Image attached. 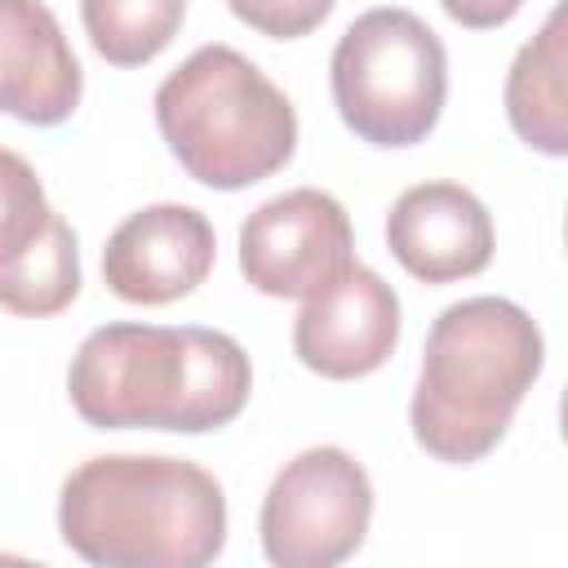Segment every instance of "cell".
Here are the masks:
<instances>
[{
    "mask_svg": "<svg viewBox=\"0 0 568 568\" xmlns=\"http://www.w3.org/2000/svg\"><path fill=\"white\" fill-rule=\"evenodd\" d=\"M226 4L244 27L271 36V40H297V36L315 31L333 13L337 0H226Z\"/></svg>",
    "mask_w": 568,
    "mask_h": 568,
    "instance_id": "2e32d148",
    "label": "cell"
},
{
    "mask_svg": "<svg viewBox=\"0 0 568 568\" xmlns=\"http://www.w3.org/2000/svg\"><path fill=\"white\" fill-rule=\"evenodd\" d=\"M80 293V248H75V231L49 213V226L40 231V240L13 257L9 266H0V306L13 315H58L71 306V297Z\"/></svg>",
    "mask_w": 568,
    "mask_h": 568,
    "instance_id": "4fadbf2b",
    "label": "cell"
},
{
    "mask_svg": "<svg viewBox=\"0 0 568 568\" xmlns=\"http://www.w3.org/2000/svg\"><path fill=\"white\" fill-rule=\"evenodd\" d=\"M373 519V484L342 448L297 453L262 497V550L275 568H333L351 559Z\"/></svg>",
    "mask_w": 568,
    "mask_h": 568,
    "instance_id": "8992f818",
    "label": "cell"
},
{
    "mask_svg": "<svg viewBox=\"0 0 568 568\" xmlns=\"http://www.w3.org/2000/svg\"><path fill=\"white\" fill-rule=\"evenodd\" d=\"M80 106V62L40 0H0V111L22 124H62Z\"/></svg>",
    "mask_w": 568,
    "mask_h": 568,
    "instance_id": "8fae6325",
    "label": "cell"
},
{
    "mask_svg": "<svg viewBox=\"0 0 568 568\" xmlns=\"http://www.w3.org/2000/svg\"><path fill=\"white\" fill-rule=\"evenodd\" d=\"M395 342H399V297L377 271L359 262L346 266L320 293L302 297V311L293 320L297 359L333 382H351L382 368Z\"/></svg>",
    "mask_w": 568,
    "mask_h": 568,
    "instance_id": "ba28073f",
    "label": "cell"
},
{
    "mask_svg": "<svg viewBox=\"0 0 568 568\" xmlns=\"http://www.w3.org/2000/svg\"><path fill=\"white\" fill-rule=\"evenodd\" d=\"M80 18L111 67H142L178 36L186 0H80Z\"/></svg>",
    "mask_w": 568,
    "mask_h": 568,
    "instance_id": "5bb4252c",
    "label": "cell"
},
{
    "mask_svg": "<svg viewBox=\"0 0 568 568\" xmlns=\"http://www.w3.org/2000/svg\"><path fill=\"white\" fill-rule=\"evenodd\" d=\"M506 115L510 129L546 155L568 151V106H564V9L515 53L506 75Z\"/></svg>",
    "mask_w": 568,
    "mask_h": 568,
    "instance_id": "7c38bea8",
    "label": "cell"
},
{
    "mask_svg": "<svg viewBox=\"0 0 568 568\" xmlns=\"http://www.w3.org/2000/svg\"><path fill=\"white\" fill-rule=\"evenodd\" d=\"M155 124L178 164L217 191L280 173L297 146V115L231 44H200L155 89Z\"/></svg>",
    "mask_w": 568,
    "mask_h": 568,
    "instance_id": "277c9868",
    "label": "cell"
},
{
    "mask_svg": "<svg viewBox=\"0 0 568 568\" xmlns=\"http://www.w3.org/2000/svg\"><path fill=\"white\" fill-rule=\"evenodd\" d=\"M58 528L98 568H200L226 546V497L186 457L111 453L67 475Z\"/></svg>",
    "mask_w": 568,
    "mask_h": 568,
    "instance_id": "7a4b0ae2",
    "label": "cell"
},
{
    "mask_svg": "<svg viewBox=\"0 0 568 568\" xmlns=\"http://www.w3.org/2000/svg\"><path fill=\"white\" fill-rule=\"evenodd\" d=\"M49 213L53 209L44 200L36 169L18 151L0 146V266L22 257L40 240V231L49 226Z\"/></svg>",
    "mask_w": 568,
    "mask_h": 568,
    "instance_id": "9a60e30c",
    "label": "cell"
},
{
    "mask_svg": "<svg viewBox=\"0 0 568 568\" xmlns=\"http://www.w3.org/2000/svg\"><path fill=\"white\" fill-rule=\"evenodd\" d=\"M386 244L422 284H453L493 262V217L466 186L422 182L390 204Z\"/></svg>",
    "mask_w": 568,
    "mask_h": 568,
    "instance_id": "30bf717a",
    "label": "cell"
},
{
    "mask_svg": "<svg viewBox=\"0 0 568 568\" xmlns=\"http://www.w3.org/2000/svg\"><path fill=\"white\" fill-rule=\"evenodd\" d=\"M213 226L191 204H151L129 213L106 248H102V280L115 297L138 306H164L186 297L213 271Z\"/></svg>",
    "mask_w": 568,
    "mask_h": 568,
    "instance_id": "9c48e42d",
    "label": "cell"
},
{
    "mask_svg": "<svg viewBox=\"0 0 568 568\" xmlns=\"http://www.w3.org/2000/svg\"><path fill=\"white\" fill-rule=\"evenodd\" d=\"M333 102L346 129L373 146L422 142L448 98V58L439 36L408 9L359 13L333 49Z\"/></svg>",
    "mask_w": 568,
    "mask_h": 568,
    "instance_id": "5b68a950",
    "label": "cell"
},
{
    "mask_svg": "<svg viewBox=\"0 0 568 568\" xmlns=\"http://www.w3.org/2000/svg\"><path fill=\"white\" fill-rule=\"evenodd\" d=\"M248 386L240 342L195 324H102L67 373L75 413L98 430H217L240 417Z\"/></svg>",
    "mask_w": 568,
    "mask_h": 568,
    "instance_id": "6da1fadb",
    "label": "cell"
},
{
    "mask_svg": "<svg viewBox=\"0 0 568 568\" xmlns=\"http://www.w3.org/2000/svg\"><path fill=\"white\" fill-rule=\"evenodd\" d=\"M346 266H355V235L328 191H284L240 226V271L266 297H311Z\"/></svg>",
    "mask_w": 568,
    "mask_h": 568,
    "instance_id": "52a82bcc",
    "label": "cell"
},
{
    "mask_svg": "<svg viewBox=\"0 0 568 568\" xmlns=\"http://www.w3.org/2000/svg\"><path fill=\"white\" fill-rule=\"evenodd\" d=\"M541 359V328L506 297H466L439 311L408 408L417 444L453 466L488 457L532 390Z\"/></svg>",
    "mask_w": 568,
    "mask_h": 568,
    "instance_id": "3957f363",
    "label": "cell"
},
{
    "mask_svg": "<svg viewBox=\"0 0 568 568\" xmlns=\"http://www.w3.org/2000/svg\"><path fill=\"white\" fill-rule=\"evenodd\" d=\"M439 4H444V13H448L453 22H462V27H470V31H488V27L510 22L524 0H439Z\"/></svg>",
    "mask_w": 568,
    "mask_h": 568,
    "instance_id": "e0dca14e",
    "label": "cell"
}]
</instances>
